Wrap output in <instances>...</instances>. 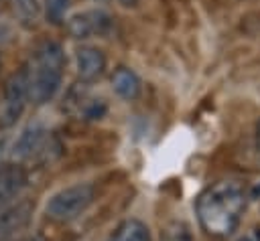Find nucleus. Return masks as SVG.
Listing matches in <instances>:
<instances>
[{
  "instance_id": "6",
  "label": "nucleus",
  "mask_w": 260,
  "mask_h": 241,
  "mask_svg": "<svg viewBox=\"0 0 260 241\" xmlns=\"http://www.w3.org/2000/svg\"><path fill=\"white\" fill-rule=\"evenodd\" d=\"M35 215V203L28 198H22L18 203H12L0 213V241H14L20 237Z\"/></svg>"
},
{
  "instance_id": "18",
  "label": "nucleus",
  "mask_w": 260,
  "mask_h": 241,
  "mask_svg": "<svg viewBox=\"0 0 260 241\" xmlns=\"http://www.w3.org/2000/svg\"><path fill=\"white\" fill-rule=\"evenodd\" d=\"M24 241H45V239H41V237H28V239H24Z\"/></svg>"
},
{
  "instance_id": "1",
  "label": "nucleus",
  "mask_w": 260,
  "mask_h": 241,
  "mask_svg": "<svg viewBox=\"0 0 260 241\" xmlns=\"http://www.w3.org/2000/svg\"><path fill=\"white\" fill-rule=\"evenodd\" d=\"M246 209V190L238 180H217L195 200V215L201 229L213 237H228L236 231Z\"/></svg>"
},
{
  "instance_id": "10",
  "label": "nucleus",
  "mask_w": 260,
  "mask_h": 241,
  "mask_svg": "<svg viewBox=\"0 0 260 241\" xmlns=\"http://www.w3.org/2000/svg\"><path fill=\"white\" fill-rule=\"evenodd\" d=\"M67 103L71 105L73 115H77L79 119H100L106 113V103L102 97H95L91 93H87L85 89H73L69 93Z\"/></svg>"
},
{
  "instance_id": "2",
  "label": "nucleus",
  "mask_w": 260,
  "mask_h": 241,
  "mask_svg": "<svg viewBox=\"0 0 260 241\" xmlns=\"http://www.w3.org/2000/svg\"><path fill=\"white\" fill-rule=\"evenodd\" d=\"M65 51L55 41H43L28 57L22 67L26 79L28 101L35 105H43L55 97L65 73Z\"/></svg>"
},
{
  "instance_id": "16",
  "label": "nucleus",
  "mask_w": 260,
  "mask_h": 241,
  "mask_svg": "<svg viewBox=\"0 0 260 241\" xmlns=\"http://www.w3.org/2000/svg\"><path fill=\"white\" fill-rule=\"evenodd\" d=\"M250 196H252V198H260V180H258V184H254V186H252Z\"/></svg>"
},
{
  "instance_id": "14",
  "label": "nucleus",
  "mask_w": 260,
  "mask_h": 241,
  "mask_svg": "<svg viewBox=\"0 0 260 241\" xmlns=\"http://www.w3.org/2000/svg\"><path fill=\"white\" fill-rule=\"evenodd\" d=\"M45 14H47V20L53 22V24H61L65 22V14H67V8H69V0H45Z\"/></svg>"
},
{
  "instance_id": "4",
  "label": "nucleus",
  "mask_w": 260,
  "mask_h": 241,
  "mask_svg": "<svg viewBox=\"0 0 260 241\" xmlns=\"http://www.w3.org/2000/svg\"><path fill=\"white\" fill-rule=\"evenodd\" d=\"M12 154L22 162H51L61 154V142L53 132L30 126L14 142Z\"/></svg>"
},
{
  "instance_id": "11",
  "label": "nucleus",
  "mask_w": 260,
  "mask_h": 241,
  "mask_svg": "<svg viewBox=\"0 0 260 241\" xmlns=\"http://www.w3.org/2000/svg\"><path fill=\"white\" fill-rule=\"evenodd\" d=\"M140 79L128 67H118L112 73V89L126 101H132L140 95Z\"/></svg>"
},
{
  "instance_id": "17",
  "label": "nucleus",
  "mask_w": 260,
  "mask_h": 241,
  "mask_svg": "<svg viewBox=\"0 0 260 241\" xmlns=\"http://www.w3.org/2000/svg\"><path fill=\"white\" fill-rule=\"evenodd\" d=\"M118 2H120L122 6H126V8H128V6H136L140 0H118Z\"/></svg>"
},
{
  "instance_id": "7",
  "label": "nucleus",
  "mask_w": 260,
  "mask_h": 241,
  "mask_svg": "<svg viewBox=\"0 0 260 241\" xmlns=\"http://www.w3.org/2000/svg\"><path fill=\"white\" fill-rule=\"evenodd\" d=\"M26 101H28L26 79H24V73L20 69V71L12 73L4 85V109L0 115V126H4V128L12 126L20 117Z\"/></svg>"
},
{
  "instance_id": "15",
  "label": "nucleus",
  "mask_w": 260,
  "mask_h": 241,
  "mask_svg": "<svg viewBox=\"0 0 260 241\" xmlns=\"http://www.w3.org/2000/svg\"><path fill=\"white\" fill-rule=\"evenodd\" d=\"M254 140H256V148L260 152V119L256 122V130H254Z\"/></svg>"
},
{
  "instance_id": "13",
  "label": "nucleus",
  "mask_w": 260,
  "mask_h": 241,
  "mask_svg": "<svg viewBox=\"0 0 260 241\" xmlns=\"http://www.w3.org/2000/svg\"><path fill=\"white\" fill-rule=\"evenodd\" d=\"M14 8L24 24H35L41 14V0H14Z\"/></svg>"
},
{
  "instance_id": "9",
  "label": "nucleus",
  "mask_w": 260,
  "mask_h": 241,
  "mask_svg": "<svg viewBox=\"0 0 260 241\" xmlns=\"http://www.w3.org/2000/svg\"><path fill=\"white\" fill-rule=\"evenodd\" d=\"M75 67L81 83H93L106 71V55L91 45H83L75 51Z\"/></svg>"
},
{
  "instance_id": "12",
  "label": "nucleus",
  "mask_w": 260,
  "mask_h": 241,
  "mask_svg": "<svg viewBox=\"0 0 260 241\" xmlns=\"http://www.w3.org/2000/svg\"><path fill=\"white\" fill-rule=\"evenodd\" d=\"M108 241H152L150 229L140 219H124L108 237Z\"/></svg>"
},
{
  "instance_id": "19",
  "label": "nucleus",
  "mask_w": 260,
  "mask_h": 241,
  "mask_svg": "<svg viewBox=\"0 0 260 241\" xmlns=\"http://www.w3.org/2000/svg\"><path fill=\"white\" fill-rule=\"evenodd\" d=\"M0 65H2V61H0Z\"/></svg>"
},
{
  "instance_id": "8",
  "label": "nucleus",
  "mask_w": 260,
  "mask_h": 241,
  "mask_svg": "<svg viewBox=\"0 0 260 241\" xmlns=\"http://www.w3.org/2000/svg\"><path fill=\"white\" fill-rule=\"evenodd\" d=\"M28 184V174L22 164L18 162H4L0 164V213L20 196V192Z\"/></svg>"
},
{
  "instance_id": "3",
  "label": "nucleus",
  "mask_w": 260,
  "mask_h": 241,
  "mask_svg": "<svg viewBox=\"0 0 260 241\" xmlns=\"http://www.w3.org/2000/svg\"><path fill=\"white\" fill-rule=\"evenodd\" d=\"M95 200V188L89 182H75L57 190L47 200V215L53 221L69 223L81 217Z\"/></svg>"
},
{
  "instance_id": "5",
  "label": "nucleus",
  "mask_w": 260,
  "mask_h": 241,
  "mask_svg": "<svg viewBox=\"0 0 260 241\" xmlns=\"http://www.w3.org/2000/svg\"><path fill=\"white\" fill-rule=\"evenodd\" d=\"M110 28H112V16L100 8L81 10L67 18V32L79 41L91 36H104L110 32Z\"/></svg>"
}]
</instances>
